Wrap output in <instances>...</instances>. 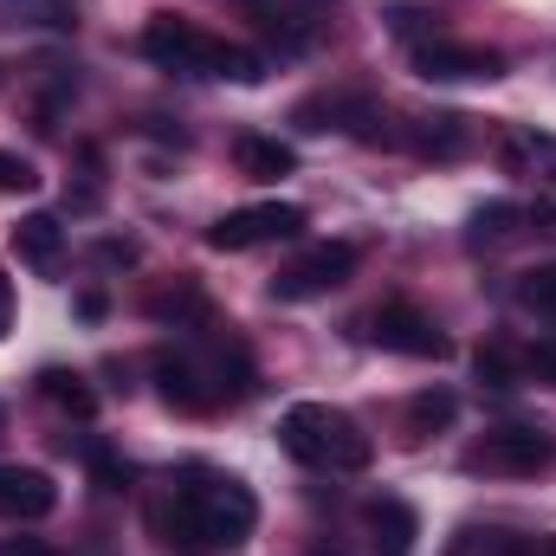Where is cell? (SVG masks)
Listing matches in <instances>:
<instances>
[{
  "instance_id": "7402d4cb",
  "label": "cell",
  "mask_w": 556,
  "mask_h": 556,
  "mask_svg": "<svg viewBox=\"0 0 556 556\" xmlns=\"http://www.w3.org/2000/svg\"><path fill=\"white\" fill-rule=\"evenodd\" d=\"M472 369H479V382H485V389H518V369H511V356H505L498 343H485V350L472 356Z\"/></svg>"
},
{
  "instance_id": "9a60e30c",
  "label": "cell",
  "mask_w": 556,
  "mask_h": 556,
  "mask_svg": "<svg viewBox=\"0 0 556 556\" xmlns=\"http://www.w3.org/2000/svg\"><path fill=\"white\" fill-rule=\"evenodd\" d=\"M39 395H46L52 408H65L72 420L98 415V389H91L85 376H72V369H39Z\"/></svg>"
},
{
  "instance_id": "ba28073f",
  "label": "cell",
  "mask_w": 556,
  "mask_h": 556,
  "mask_svg": "<svg viewBox=\"0 0 556 556\" xmlns=\"http://www.w3.org/2000/svg\"><path fill=\"white\" fill-rule=\"evenodd\" d=\"M369 343H382V350H395V356H420V363L453 356L446 330H440L420 304H408V298H395V304H382V311L369 317Z\"/></svg>"
},
{
  "instance_id": "30bf717a",
  "label": "cell",
  "mask_w": 556,
  "mask_h": 556,
  "mask_svg": "<svg viewBox=\"0 0 556 556\" xmlns=\"http://www.w3.org/2000/svg\"><path fill=\"white\" fill-rule=\"evenodd\" d=\"M363 525H369V551L376 556H415V538H420L415 505H402V498H369V505H363Z\"/></svg>"
},
{
  "instance_id": "52a82bcc",
  "label": "cell",
  "mask_w": 556,
  "mask_h": 556,
  "mask_svg": "<svg viewBox=\"0 0 556 556\" xmlns=\"http://www.w3.org/2000/svg\"><path fill=\"white\" fill-rule=\"evenodd\" d=\"M304 233V207L291 201H260V207H233L207 227V247L214 253H253V247H273V240H298Z\"/></svg>"
},
{
  "instance_id": "4fadbf2b",
  "label": "cell",
  "mask_w": 556,
  "mask_h": 556,
  "mask_svg": "<svg viewBox=\"0 0 556 556\" xmlns=\"http://www.w3.org/2000/svg\"><path fill=\"white\" fill-rule=\"evenodd\" d=\"M233 162H240V175H247V181H278V175H291V168H298L291 142L260 137V130H247V137L233 142Z\"/></svg>"
},
{
  "instance_id": "7c38bea8",
  "label": "cell",
  "mask_w": 556,
  "mask_h": 556,
  "mask_svg": "<svg viewBox=\"0 0 556 556\" xmlns=\"http://www.w3.org/2000/svg\"><path fill=\"white\" fill-rule=\"evenodd\" d=\"M13 253H20L33 273H59V260H65V227H59V214H26V220H13Z\"/></svg>"
},
{
  "instance_id": "9c48e42d",
  "label": "cell",
  "mask_w": 556,
  "mask_h": 556,
  "mask_svg": "<svg viewBox=\"0 0 556 556\" xmlns=\"http://www.w3.org/2000/svg\"><path fill=\"white\" fill-rule=\"evenodd\" d=\"M415 78H427V85L505 78V52H492V46H466V39H420L415 46Z\"/></svg>"
},
{
  "instance_id": "484cf974",
  "label": "cell",
  "mask_w": 556,
  "mask_h": 556,
  "mask_svg": "<svg viewBox=\"0 0 556 556\" xmlns=\"http://www.w3.org/2000/svg\"><path fill=\"white\" fill-rule=\"evenodd\" d=\"M531 376H544V382H556V337H551V343H538V350H531Z\"/></svg>"
},
{
  "instance_id": "5b68a950",
  "label": "cell",
  "mask_w": 556,
  "mask_h": 556,
  "mask_svg": "<svg viewBox=\"0 0 556 556\" xmlns=\"http://www.w3.org/2000/svg\"><path fill=\"white\" fill-rule=\"evenodd\" d=\"M556 466V433L544 427H485V440L466 446V472H505V479H538Z\"/></svg>"
},
{
  "instance_id": "7a4b0ae2",
  "label": "cell",
  "mask_w": 556,
  "mask_h": 556,
  "mask_svg": "<svg viewBox=\"0 0 556 556\" xmlns=\"http://www.w3.org/2000/svg\"><path fill=\"white\" fill-rule=\"evenodd\" d=\"M175 330H181V337L149 356V376H155V389H162L168 408H181V415H214V408H233V402H247V395L260 389L253 350L233 337V324H227V330L175 324Z\"/></svg>"
},
{
  "instance_id": "2e32d148",
  "label": "cell",
  "mask_w": 556,
  "mask_h": 556,
  "mask_svg": "<svg viewBox=\"0 0 556 556\" xmlns=\"http://www.w3.org/2000/svg\"><path fill=\"white\" fill-rule=\"evenodd\" d=\"M453 415H459V395L453 389H420V395H408V440H427V433L453 427Z\"/></svg>"
},
{
  "instance_id": "e0dca14e",
  "label": "cell",
  "mask_w": 556,
  "mask_h": 556,
  "mask_svg": "<svg viewBox=\"0 0 556 556\" xmlns=\"http://www.w3.org/2000/svg\"><path fill=\"white\" fill-rule=\"evenodd\" d=\"M518 220H531L518 201H485V207L472 214V240H479V247H498V240L518 233Z\"/></svg>"
},
{
  "instance_id": "d6986e66",
  "label": "cell",
  "mask_w": 556,
  "mask_h": 556,
  "mask_svg": "<svg viewBox=\"0 0 556 556\" xmlns=\"http://www.w3.org/2000/svg\"><path fill=\"white\" fill-rule=\"evenodd\" d=\"M446 556H525V538H511V531H459Z\"/></svg>"
},
{
  "instance_id": "3957f363",
  "label": "cell",
  "mask_w": 556,
  "mask_h": 556,
  "mask_svg": "<svg viewBox=\"0 0 556 556\" xmlns=\"http://www.w3.org/2000/svg\"><path fill=\"white\" fill-rule=\"evenodd\" d=\"M142 59L162 65V72H181V78H240V85H260L266 78V59L181 20V13H155L142 26Z\"/></svg>"
},
{
  "instance_id": "83f0119b",
  "label": "cell",
  "mask_w": 556,
  "mask_h": 556,
  "mask_svg": "<svg viewBox=\"0 0 556 556\" xmlns=\"http://www.w3.org/2000/svg\"><path fill=\"white\" fill-rule=\"evenodd\" d=\"M525 556H556V538H544V544H538V538H525Z\"/></svg>"
},
{
  "instance_id": "ac0fdd59",
  "label": "cell",
  "mask_w": 556,
  "mask_h": 556,
  "mask_svg": "<svg viewBox=\"0 0 556 556\" xmlns=\"http://www.w3.org/2000/svg\"><path fill=\"white\" fill-rule=\"evenodd\" d=\"M518 304H525L531 317H551L556 324V266H531V273H518Z\"/></svg>"
},
{
  "instance_id": "f1b7e54d",
  "label": "cell",
  "mask_w": 556,
  "mask_h": 556,
  "mask_svg": "<svg viewBox=\"0 0 556 556\" xmlns=\"http://www.w3.org/2000/svg\"><path fill=\"white\" fill-rule=\"evenodd\" d=\"M0 433H7V408H0Z\"/></svg>"
},
{
  "instance_id": "603a6c76",
  "label": "cell",
  "mask_w": 556,
  "mask_h": 556,
  "mask_svg": "<svg viewBox=\"0 0 556 556\" xmlns=\"http://www.w3.org/2000/svg\"><path fill=\"white\" fill-rule=\"evenodd\" d=\"M33 188H39V168H33L26 155L0 149V194H33Z\"/></svg>"
},
{
  "instance_id": "5bb4252c",
  "label": "cell",
  "mask_w": 556,
  "mask_h": 556,
  "mask_svg": "<svg viewBox=\"0 0 556 556\" xmlns=\"http://www.w3.org/2000/svg\"><path fill=\"white\" fill-rule=\"evenodd\" d=\"M420 155H440V162H453V155H466V142H472V124L466 117H453V111H433V117H420L415 137H408Z\"/></svg>"
},
{
  "instance_id": "6da1fadb",
  "label": "cell",
  "mask_w": 556,
  "mask_h": 556,
  "mask_svg": "<svg viewBox=\"0 0 556 556\" xmlns=\"http://www.w3.org/2000/svg\"><path fill=\"white\" fill-rule=\"evenodd\" d=\"M253 525H260L253 485L220 466H181L149 498V538L175 556H227L253 538Z\"/></svg>"
},
{
  "instance_id": "4316f807",
  "label": "cell",
  "mask_w": 556,
  "mask_h": 556,
  "mask_svg": "<svg viewBox=\"0 0 556 556\" xmlns=\"http://www.w3.org/2000/svg\"><path fill=\"white\" fill-rule=\"evenodd\" d=\"M7 324H13V285H7V273H0V337H7Z\"/></svg>"
},
{
  "instance_id": "cb8c5ba5",
  "label": "cell",
  "mask_w": 556,
  "mask_h": 556,
  "mask_svg": "<svg viewBox=\"0 0 556 556\" xmlns=\"http://www.w3.org/2000/svg\"><path fill=\"white\" fill-rule=\"evenodd\" d=\"M0 556H59V551H52L46 538H7V544H0Z\"/></svg>"
},
{
  "instance_id": "8992f818",
  "label": "cell",
  "mask_w": 556,
  "mask_h": 556,
  "mask_svg": "<svg viewBox=\"0 0 556 556\" xmlns=\"http://www.w3.org/2000/svg\"><path fill=\"white\" fill-rule=\"evenodd\" d=\"M350 278H356V247L324 240V247H304L291 266H278L266 291H273V304H311V298H324V291H337Z\"/></svg>"
},
{
  "instance_id": "44dd1931",
  "label": "cell",
  "mask_w": 556,
  "mask_h": 556,
  "mask_svg": "<svg viewBox=\"0 0 556 556\" xmlns=\"http://www.w3.org/2000/svg\"><path fill=\"white\" fill-rule=\"evenodd\" d=\"M538 162H551L556 168V142L551 137H531V130H525V137L505 142V168H538Z\"/></svg>"
},
{
  "instance_id": "277c9868",
  "label": "cell",
  "mask_w": 556,
  "mask_h": 556,
  "mask_svg": "<svg viewBox=\"0 0 556 556\" xmlns=\"http://www.w3.org/2000/svg\"><path fill=\"white\" fill-rule=\"evenodd\" d=\"M278 440L298 466H317V472H363L376 459V440L330 402H291L278 420Z\"/></svg>"
},
{
  "instance_id": "ffe728a7",
  "label": "cell",
  "mask_w": 556,
  "mask_h": 556,
  "mask_svg": "<svg viewBox=\"0 0 556 556\" xmlns=\"http://www.w3.org/2000/svg\"><path fill=\"white\" fill-rule=\"evenodd\" d=\"M85 466H91V479H98L104 492H124V485H130V466H124L111 446H98V440L85 446Z\"/></svg>"
},
{
  "instance_id": "d4e9b609",
  "label": "cell",
  "mask_w": 556,
  "mask_h": 556,
  "mask_svg": "<svg viewBox=\"0 0 556 556\" xmlns=\"http://www.w3.org/2000/svg\"><path fill=\"white\" fill-rule=\"evenodd\" d=\"M98 260H104V266H137V247H130V240H104Z\"/></svg>"
},
{
  "instance_id": "8fae6325",
  "label": "cell",
  "mask_w": 556,
  "mask_h": 556,
  "mask_svg": "<svg viewBox=\"0 0 556 556\" xmlns=\"http://www.w3.org/2000/svg\"><path fill=\"white\" fill-rule=\"evenodd\" d=\"M59 505L52 472L39 466H0V518H46Z\"/></svg>"
}]
</instances>
